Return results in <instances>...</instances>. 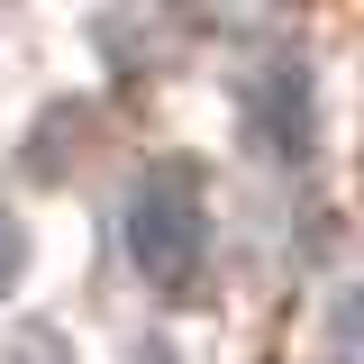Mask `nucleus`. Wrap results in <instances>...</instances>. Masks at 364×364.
<instances>
[{
	"label": "nucleus",
	"mask_w": 364,
	"mask_h": 364,
	"mask_svg": "<svg viewBox=\"0 0 364 364\" xmlns=\"http://www.w3.org/2000/svg\"><path fill=\"white\" fill-rule=\"evenodd\" d=\"M128 255L155 291H182L200 264V200L182 191V173H146L128 200Z\"/></svg>",
	"instance_id": "1"
},
{
	"label": "nucleus",
	"mask_w": 364,
	"mask_h": 364,
	"mask_svg": "<svg viewBox=\"0 0 364 364\" xmlns=\"http://www.w3.org/2000/svg\"><path fill=\"white\" fill-rule=\"evenodd\" d=\"M18 255H28V237H18V219H9V210H0V291L18 282Z\"/></svg>",
	"instance_id": "2"
}]
</instances>
